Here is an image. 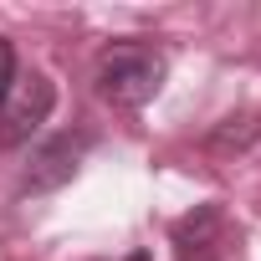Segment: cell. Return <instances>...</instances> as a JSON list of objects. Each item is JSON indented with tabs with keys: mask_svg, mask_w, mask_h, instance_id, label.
<instances>
[{
	"mask_svg": "<svg viewBox=\"0 0 261 261\" xmlns=\"http://www.w3.org/2000/svg\"><path fill=\"white\" fill-rule=\"evenodd\" d=\"M164 72H169V62H164L154 46H144V41H118V46H108V51L97 57V92H102L113 108H144V102L159 97Z\"/></svg>",
	"mask_w": 261,
	"mask_h": 261,
	"instance_id": "6da1fadb",
	"label": "cell"
},
{
	"mask_svg": "<svg viewBox=\"0 0 261 261\" xmlns=\"http://www.w3.org/2000/svg\"><path fill=\"white\" fill-rule=\"evenodd\" d=\"M51 102H57V87L46 77H16L11 97L0 102V144H26L36 128L51 118Z\"/></svg>",
	"mask_w": 261,
	"mask_h": 261,
	"instance_id": "7a4b0ae2",
	"label": "cell"
},
{
	"mask_svg": "<svg viewBox=\"0 0 261 261\" xmlns=\"http://www.w3.org/2000/svg\"><path fill=\"white\" fill-rule=\"evenodd\" d=\"M87 149H92L87 134H57V139L36 144V149H31V164H26V174H21V190H31V195L62 190V185L77 174V164H82Z\"/></svg>",
	"mask_w": 261,
	"mask_h": 261,
	"instance_id": "3957f363",
	"label": "cell"
},
{
	"mask_svg": "<svg viewBox=\"0 0 261 261\" xmlns=\"http://www.w3.org/2000/svg\"><path fill=\"white\" fill-rule=\"evenodd\" d=\"M169 241H174V261H225V246H230L225 210L220 205H195L185 220H174Z\"/></svg>",
	"mask_w": 261,
	"mask_h": 261,
	"instance_id": "277c9868",
	"label": "cell"
},
{
	"mask_svg": "<svg viewBox=\"0 0 261 261\" xmlns=\"http://www.w3.org/2000/svg\"><path fill=\"white\" fill-rule=\"evenodd\" d=\"M11 87H16V46L0 36V102L11 97Z\"/></svg>",
	"mask_w": 261,
	"mask_h": 261,
	"instance_id": "5b68a950",
	"label": "cell"
},
{
	"mask_svg": "<svg viewBox=\"0 0 261 261\" xmlns=\"http://www.w3.org/2000/svg\"><path fill=\"white\" fill-rule=\"evenodd\" d=\"M128 261H149V251H134V256H128Z\"/></svg>",
	"mask_w": 261,
	"mask_h": 261,
	"instance_id": "8992f818",
	"label": "cell"
}]
</instances>
